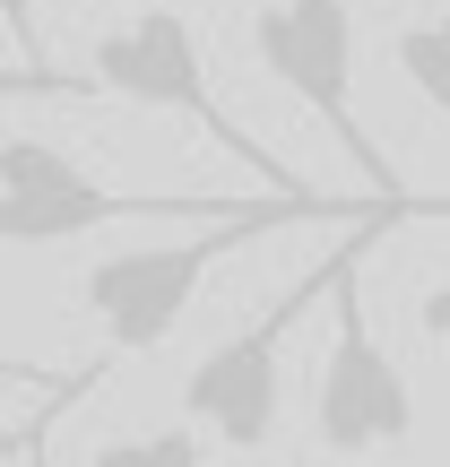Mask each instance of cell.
<instances>
[{"instance_id": "cell-5", "label": "cell", "mask_w": 450, "mask_h": 467, "mask_svg": "<svg viewBox=\"0 0 450 467\" xmlns=\"http://www.w3.org/2000/svg\"><path fill=\"white\" fill-rule=\"evenodd\" d=\"M87 78L96 87H113V96H131V104H156V113H183V121H200L208 139H225L243 165H260V173H277L260 148H251L243 130L225 121V104L208 96V61H200V35H191V17L183 9H165V0H148V9H131L121 26H104L96 35V52H87Z\"/></svg>"}, {"instance_id": "cell-9", "label": "cell", "mask_w": 450, "mask_h": 467, "mask_svg": "<svg viewBox=\"0 0 450 467\" xmlns=\"http://www.w3.org/2000/svg\"><path fill=\"white\" fill-rule=\"evenodd\" d=\"M9 9V35H17V61H9V87H35L44 61H35V0H0Z\"/></svg>"}, {"instance_id": "cell-4", "label": "cell", "mask_w": 450, "mask_h": 467, "mask_svg": "<svg viewBox=\"0 0 450 467\" xmlns=\"http://www.w3.org/2000/svg\"><path fill=\"white\" fill-rule=\"evenodd\" d=\"M251 52H260L268 78L295 104H312L320 130L364 165L372 200H399V173L382 165L364 113H355V9L347 0H260V9H251Z\"/></svg>"}, {"instance_id": "cell-1", "label": "cell", "mask_w": 450, "mask_h": 467, "mask_svg": "<svg viewBox=\"0 0 450 467\" xmlns=\"http://www.w3.org/2000/svg\"><path fill=\"white\" fill-rule=\"evenodd\" d=\"M347 217H364V208L268 200V191H260V200L234 208V217L191 225L183 243H139V251H113V260H96V268H87V285H78V303L96 312V329H104V347H113V355H156V347L173 337V320L191 312L200 277L225 260V251L260 243V234H277V225H347Z\"/></svg>"}, {"instance_id": "cell-11", "label": "cell", "mask_w": 450, "mask_h": 467, "mask_svg": "<svg viewBox=\"0 0 450 467\" xmlns=\"http://www.w3.org/2000/svg\"><path fill=\"white\" fill-rule=\"evenodd\" d=\"M17 459H26V467H44V441H35V451H17Z\"/></svg>"}, {"instance_id": "cell-7", "label": "cell", "mask_w": 450, "mask_h": 467, "mask_svg": "<svg viewBox=\"0 0 450 467\" xmlns=\"http://www.w3.org/2000/svg\"><path fill=\"white\" fill-rule=\"evenodd\" d=\"M390 61H399V78H407V87H416V96L450 121V9L407 17V26H399V44H390Z\"/></svg>"}, {"instance_id": "cell-8", "label": "cell", "mask_w": 450, "mask_h": 467, "mask_svg": "<svg viewBox=\"0 0 450 467\" xmlns=\"http://www.w3.org/2000/svg\"><path fill=\"white\" fill-rule=\"evenodd\" d=\"M200 441L208 433H113L96 451V467H208Z\"/></svg>"}, {"instance_id": "cell-2", "label": "cell", "mask_w": 450, "mask_h": 467, "mask_svg": "<svg viewBox=\"0 0 450 467\" xmlns=\"http://www.w3.org/2000/svg\"><path fill=\"white\" fill-rule=\"evenodd\" d=\"M382 225H364V234H347V243L330 251V260L312 268V277H295L277 303H268L251 329H234L217 337V347L200 355V364L183 372V416H191V433H208V441H225V451H268V433H277V407H286V337L303 329V312L312 303H330L338 285L364 268V243Z\"/></svg>"}, {"instance_id": "cell-6", "label": "cell", "mask_w": 450, "mask_h": 467, "mask_svg": "<svg viewBox=\"0 0 450 467\" xmlns=\"http://www.w3.org/2000/svg\"><path fill=\"white\" fill-rule=\"evenodd\" d=\"M312 433H320V451H338V459L390 451V441L416 433V389L390 364V347L364 329L355 277L338 285V337H330V364H320V389H312Z\"/></svg>"}, {"instance_id": "cell-10", "label": "cell", "mask_w": 450, "mask_h": 467, "mask_svg": "<svg viewBox=\"0 0 450 467\" xmlns=\"http://www.w3.org/2000/svg\"><path fill=\"white\" fill-rule=\"evenodd\" d=\"M424 337H450V285H434V295H424Z\"/></svg>"}, {"instance_id": "cell-3", "label": "cell", "mask_w": 450, "mask_h": 467, "mask_svg": "<svg viewBox=\"0 0 450 467\" xmlns=\"http://www.w3.org/2000/svg\"><path fill=\"white\" fill-rule=\"evenodd\" d=\"M234 208L251 200H121L35 130H9V148H0V234H9V251H44L96 225H217Z\"/></svg>"}]
</instances>
